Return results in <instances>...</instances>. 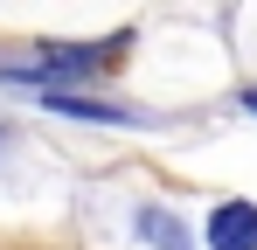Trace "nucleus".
<instances>
[{
	"label": "nucleus",
	"instance_id": "nucleus-3",
	"mask_svg": "<svg viewBox=\"0 0 257 250\" xmlns=\"http://www.w3.org/2000/svg\"><path fill=\"white\" fill-rule=\"evenodd\" d=\"M56 111H70V118H97V125H132L139 111L132 104H111V97H77V90H42Z\"/></svg>",
	"mask_w": 257,
	"mask_h": 250
},
{
	"label": "nucleus",
	"instance_id": "nucleus-1",
	"mask_svg": "<svg viewBox=\"0 0 257 250\" xmlns=\"http://www.w3.org/2000/svg\"><path fill=\"white\" fill-rule=\"evenodd\" d=\"M132 35H111V42H42L28 63H0L7 83H28V90H56V83H90L104 77L118 56H125Z\"/></svg>",
	"mask_w": 257,
	"mask_h": 250
},
{
	"label": "nucleus",
	"instance_id": "nucleus-4",
	"mask_svg": "<svg viewBox=\"0 0 257 250\" xmlns=\"http://www.w3.org/2000/svg\"><path fill=\"white\" fill-rule=\"evenodd\" d=\"M243 111H257V90H243Z\"/></svg>",
	"mask_w": 257,
	"mask_h": 250
},
{
	"label": "nucleus",
	"instance_id": "nucleus-2",
	"mask_svg": "<svg viewBox=\"0 0 257 250\" xmlns=\"http://www.w3.org/2000/svg\"><path fill=\"white\" fill-rule=\"evenodd\" d=\"M209 250H257V208L250 202L209 208Z\"/></svg>",
	"mask_w": 257,
	"mask_h": 250
}]
</instances>
